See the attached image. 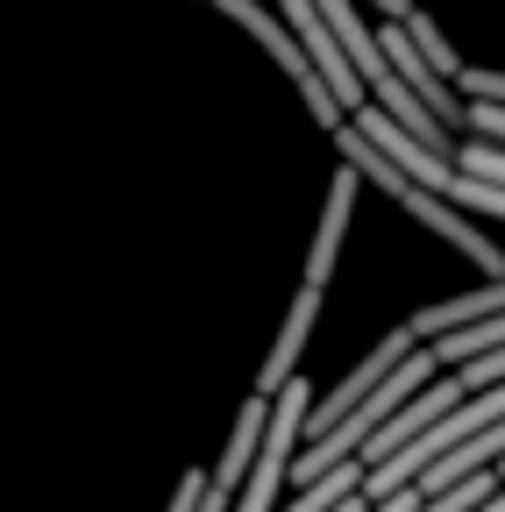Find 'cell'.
I'll list each match as a JSON object with an SVG mask.
<instances>
[{"mask_svg": "<svg viewBox=\"0 0 505 512\" xmlns=\"http://www.w3.org/2000/svg\"><path fill=\"white\" fill-rule=\"evenodd\" d=\"M335 143H342V157L356 164V178H370L377 192H392V200H399V207H406V214H413L427 235H441L456 256H470V264H477L484 278H505V256H498V242H491V235H477V221H470L456 200H441V192H427L420 178H406V171H399L385 150H377V143L363 136L356 121H342V128H335Z\"/></svg>", "mask_w": 505, "mask_h": 512, "instance_id": "cell-1", "label": "cell"}, {"mask_svg": "<svg viewBox=\"0 0 505 512\" xmlns=\"http://www.w3.org/2000/svg\"><path fill=\"white\" fill-rule=\"evenodd\" d=\"M306 413H313V384L292 377L285 392L271 399V427H264V448H257V463H249V477L235 491V512H271L278 484H292V463L306 448Z\"/></svg>", "mask_w": 505, "mask_h": 512, "instance_id": "cell-2", "label": "cell"}, {"mask_svg": "<svg viewBox=\"0 0 505 512\" xmlns=\"http://www.w3.org/2000/svg\"><path fill=\"white\" fill-rule=\"evenodd\" d=\"M214 8H221V15H235V22H242L249 36H257V43H264V50L278 57V72H285V79L299 86L306 114L321 121V128H342V121H349V107H342V100L328 93V79H321V72H313V57H306V43L292 36V22H278V15H271V0H214Z\"/></svg>", "mask_w": 505, "mask_h": 512, "instance_id": "cell-3", "label": "cell"}, {"mask_svg": "<svg viewBox=\"0 0 505 512\" xmlns=\"http://www.w3.org/2000/svg\"><path fill=\"white\" fill-rule=\"evenodd\" d=\"M413 349H420V335H413V328H385V342H370V356H363L342 384H328V399L306 413V441H313V434H328L349 406H363V399H370V392H377V384H385V377H392Z\"/></svg>", "mask_w": 505, "mask_h": 512, "instance_id": "cell-4", "label": "cell"}, {"mask_svg": "<svg viewBox=\"0 0 505 512\" xmlns=\"http://www.w3.org/2000/svg\"><path fill=\"white\" fill-rule=\"evenodd\" d=\"M285 22H292V36L306 43V57H313V72H321L328 79V93L356 114L370 93H363V72H356V64H349V50L335 43V29H328V15L321 8H313V0H285Z\"/></svg>", "mask_w": 505, "mask_h": 512, "instance_id": "cell-5", "label": "cell"}, {"mask_svg": "<svg viewBox=\"0 0 505 512\" xmlns=\"http://www.w3.org/2000/svg\"><path fill=\"white\" fill-rule=\"evenodd\" d=\"M377 43H385V57H392V72L441 114V121H449V128H463V93H456V79L449 72H434V64L420 57V43L406 36V22H392V29H377Z\"/></svg>", "mask_w": 505, "mask_h": 512, "instance_id": "cell-6", "label": "cell"}, {"mask_svg": "<svg viewBox=\"0 0 505 512\" xmlns=\"http://www.w3.org/2000/svg\"><path fill=\"white\" fill-rule=\"evenodd\" d=\"M313 320H321V285H299V299H292V313H285V328H278V342H271V363L257 370V392H264V399H278L285 384L299 377V356H306Z\"/></svg>", "mask_w": 505, "mask_h": 512, "instance_id": "cell-7", "label": "cell"}, {"mask_svg": "<svg viewBox=\"0 0 505 512\" xmlns=\"http://www.w3.org/2000/svg\"><path fill=\"white\" fill-rule=\"evenodd\" d=\"M349 214H356V164L342 157V171L328 178V207H321V235H313V256H306V285L335 278V256H342V235H349Z\"/></svg>", "mask_w": 505, "mask_h": 512, "instance_id": "cell-8", "label": "cell"}, {"mask_svg": "<svg viewBox=\"0 0 505 512\" xmlns=\"http://www.w3.org/2000/svg\"><path fill=\"white\" fill-rule=\"evenodd\" d=\"M491 313H505V278H484L477 292H456V299L420 306L406 328H413L420 342H434V335H456V328H470V320H491Z\"/></svg>", "mask_w": 505, "mask_h": 512, "instance_id": "cell-9", "label": "cell"}, {"mask_svg": "<svg viewBox=\"0 0 505 512\" xmlns=\"http://www.w3.org/2000/svg\"><path fill=\"white\" fill-rule=\"evenodd\" d=\"M406 36H413V43H420V57H427V64H434V72H449V79H456V72H463V57H456V50H449V36H441V29H434V22H427V15H420V8H413V15H406Z\"/></svg>", "mask_w": 505, "mask_h": 512, "instance_id": "cell-10", "label": "cell"}, {"mask_svg": "<svg viewBox=\"0 0 505 512\" xmlns=\"http://www.w3.org/2000/svg\"><path fill=\"white\" fill-rule=\"evenodd\" d=\"M456 164H463L470 178H491V185H505V143H484V136H470V143L456 150Z\"/></svg>", "mask_w": 505, "mask_h": 512, "instance_id": "cell-11", "label": "cell"}, {"mask_svg": "<svg viewBox=\"0 0 505 512\" xmlns=\"http://www.w3.org/2000/svg\"><path fill=\"white\" fill-rule=\"evenodd\" d=\"M463 128L484 143H505V107L498 100H463Z\"/></svg>", "mask_w": 505, "mask_h": 512, "instance_id": "cell-12", "label": "cell"}, {"mask_svg": "<svg viewBox=\"0 0 505 512\" xmlns=\"http://www.w3.org/2000/svg\"><path fill=\"white\" fill-rule=\"evenodd\" d=\"M456 377H463V392H484V384H505V349H491V356H470V363H463Z\"/></svg>", "mask_w": 505, "mask_h": 512, "instance_id": "cell-13", "label": "cell"}, {"mask_svg": "<svg viewBox=\"0 0 505 512\" xmlns=\"http://www.w3.org/2000/svg\"><path fill=\"white\" fill-rule=\"evenodd\" d=\"M200 498H207V470L178 477V491H171V505H164V512H200Z\"/></svg>", "mask_w": 505, "mask_h": 512, "instance_id": "cell-14", "label": "cell"}, {"mask_svg": "<svg viewBox=\"0 0 505 512\" xmlns=\"http://www.w3.org/2000/svg\"><path fill=\"white\" fill-rule=\"evenodd\" d=\"M370 512H420V491H392V498H377Z\"/></svg>", "mask_w": 505, "mask_h": 512, "instance_id": "cell-15", "label": "cell"}, {"mask_svg": "<svg viewBox=\"0 0 505 512\" xmlns=\"http://www.w3.org/2000/svg\"><path fill=\"white\" fill-rule=\"evenodd\" d=\"M370 8H385V22H406V15H413V0H370Z\"/></svg>", "mask_w": 505, "mask_h": 512, "instance_id": "cell-16", "label": "cell"}]
</instances>
